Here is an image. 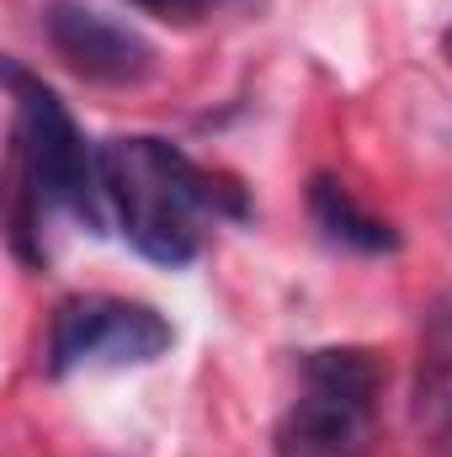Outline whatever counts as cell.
Masks as SVG:
<instances>
[{
	"label": "cell",
	"mask_w": 452,
	"mask_h": 457,
	"mask_svg": "<svg viewBox=\"0 0 452 457\" xmlns=\"http://www.w3.org/2000/svg\"><path fill=\"white\" fill-rule=\"evenodd\" d=\"M102 187L122 239L155 266L197 261L219 219H245V197L234 187H224L176 144L149 133L102 144Z\"/></svg>",
	"instance_id": "6da1fadb"
},
{
	"label": "cell",
	"mask_w": 452,
	"mask_h": 457,
	"mask_svg": "<svg viewBox=\"0 0 452 457\" xmlns=\"http://www.w3.org/2000/svg\"><path fill=\"white\" fill-rule=\"evenodd\" d=\"M11 86V239L27 255V234L43 228V213H70L91 234L107 228L102 149L86 144L70 107L27 75L16 59L5 64Z\"/></svg>",
	"instance_id": "7a4b0ae2"
},
{
	"label": "cell",
	"mask_w": 452,
	"mask_h": 457,
	"mask_svg": "<svg viewBox=\"0 0 452 457\" xmlns=\"http://www.w3.org/2000/svg\"><path fill=\"white\" fill-rule=\"evenodd\" d=\"M383 367L362 345L304 351L298 394L277 426L282 457H367L378 436Z\"/></svg>",
	"instance_id": "3957f363"
},
{
	"label": "cell",
	"mask_w": 452,
	"mask_h": 457,
	"mask_svg": "<svg viewBox=\"0 0 452 457\" xmlns=\"http://www.w3.org/2000/svg\"><path fill=\"white\" fill-rule=\"evenodd\" d=\"M176 341L171 320L138 298H113V293H86L64 298L48 320L43 341V367L48 378H75L96 367H149Z\"/></svg>",
	"instance_id": "277c9868"
},
{
	"label": "cell",
	"mask_w": 452,
	"mask_h": 457,
	"mask_svg": "<svg viewBox=\"0 0 452 457\" xmlns=\"http://www.w3.org/2000/svg\"><path fill=\"white\" fill-rule=\"evenodd\" d=\"M43 32H48V48L80 80H96V86H144L160 64L155 43L138 27L113 21V16H102L91 5H75V0H48Z\"/></svg>",
	"instance_id": "5b68a950"
},
{
	"label": "cell",
	"mask_w": 452,
	"mask_h": 457,
	"mask_svg": "<svg viewBox=\"0 0 452 457\" xmlns=\"http://www.w3.org/2000/svg\"><path fill=\"white\" fill-rule=\"evenodd\" d=\"M309 219L340 250H356V255H389V250H399V228L389 224V219H378V213H367L351 197V187L336 181V176H314L309 181Z\"/></svg>",
	"instance_id": "8992f818"
},
{
	"label": "cell",
	"mask_w": 452,
	"mask_h": 457,
	"mask_svg": "<svg viewBox=\"0 0 452 457\" xmlns=\"http://www.w3.org/2000/svg\"><path fill=\"white\" fill-rule=\"evenodd\" d=\"M415 415L437 436V447L452 453V303L437 309L426 351H421V388H415Z\"/></svg>",
	"instance_id": "52a82bcc"
},
{
	"label": "cell",
	"mask_w": 452,
	"mask_h": 457,
	"mask_svg": "<svg viewBox=\"0 0 452 457\" xmlns=\"http://www.w3.org/2000/svg\"><path fill=\"white\" fill-rule=\"evenodd\" d=\"M133 5H144V11H155L165 21H197L208 11V0H133Z\"/></svg>",
	"instance_id": "ba28073f"
},
{
	"label": "cell",
	"mask_w": 452,
	"mask_h": 457,
	"mask_svg": "<svg viewBox=\"0 0 452 457\" xmlns=\"http://www.w3.org/2000/svg\"><path fill=\"white\" fill-rule=\"evenodd\" d=\"M261 0H208V11H255Z\"/></svg>",
	"instance_id": "9c48e42d"
},
{
	"label": "cell",
	"mask_w": 452,
	"mask_h": 457,
	"mask_svg": "<svg viewBox=\"0 0 452 457\" xmlns=\"http://www.w3.org/2000/svg\"><path fill=\"white\" fill-rule=\"evenodd\" d=\"M442 43H448V59H452V27H448V37H442Z\"/></svg>",
	"instance_id": "30bf717a"
}]
</instances>
